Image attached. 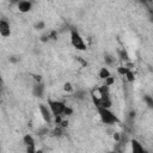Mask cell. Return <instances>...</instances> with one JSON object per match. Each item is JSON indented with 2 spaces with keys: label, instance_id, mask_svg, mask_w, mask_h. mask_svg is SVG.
<instances>
[{
  "label": "cell",
  "instance_id": "obj_1",
  "mask_svg": "<svg viewBox=\"0 0 153 153\" xmlns=\"http://www.w3.org/2000/svg\"><path fill=\"white\" fill-rule=\"evenodd\" d=\"M96 108H97L99 118H100L103 124H105V126H114V124L120 123V118L110 109L103 108V106H96Z\"/></svg>",
  "mask_w": 153,
  "mask_h": 153
},
{
  "label": "cell",
  "instance_id": "obj_2",
  "mask_svg": "<svg viewBox=\"0 0 153 153\" xmlns=\"http://www.w3.org/2000/svg\"><path fill=\"white\" fill-rule=\"evenodd\" d=\"M71 44L76 49V50H80V51H84L87 49V45L82 38V36L79 33V31H76L75 29H72L71 30Z\"/></svg>",
  "mask_w": 153,
  "mask_h": 153
},
{
  "label": "cell",
  "instance_id": "obj_3",
  "mask_svg": "<svg viewBox=\"0 0 153 153\" xmlns=\"http://www.w3.org/2000/svg\"><path fill=\"white\" fill-rule=\"evenodd\" d=\"M48 106L51 110L53 116H65V111L67 109L68 105H66L61 100H48Z\"/></svg>",
  "mask_w": 153,
  "mask_h": 153
},
{
  "label": "cell",
  "instance_id": "obj_4",
  "mask_svg": "<svg viewBox=\"0 0 153 153\" xmlns=\"http://www.w3.org/2000/svg\"><path fill=\"white\" fill-rule=\"evenodd\" d=\"M38 110H39V114H41L43 121H44L47 124H50V123L53 122V117H54L53 114H51L50 108H49L48 105H45V104H39V105H38Z\"/></svg>",
  "mask_w": 153,
  "mask_h": 153
},
{
  "label": "cell",
  "instance_id": "obj_5",
  "mask_svg": "<svg viewBox=\"0 0 153 153\" xmlns=\"http://www.w3.org/2000/svg\"><path fill=\"white\" fill-rule=\"evenodd\" d=\"M130 151L131 153H148L147 149L142 146V143L136 139L130 140Z\"/></svg>",
  "mask_w": 153,
  "mask_h": 153
},
{
  "label": "cell",
  "instance_id": "obj_6",
  "mask_svg": "<svg viewBox=\"0 0 153 153\" xmlns=\"http://www.w3.org/2000/svg\"><path fill=\"white\" fill-rule=\"evenodd\" d=\"M0 35L5 38L11 35V25L6 19L0 20Z\"/></svg>",
  "mask_w": 153,
  "mask_h": 153
},
{
  "label": "cell",
  "instance_id": "obj_7",
  "mask_svg": "<svg viewBox=\"0 0 153 153\" xmlns=\"http://www.w3.org/2000/svg\"><path fill=\"white\" fill-rule=\"evenodd\" d=\"M17 8L19 10V12L22 13H27L32 10V2L27 1V0H22L17 2Z\"/></svg>",
  "mask_w": 153,
  "mask_h": 153
},
{
  "label": "cell",
  "instance_id": "obj_8",
  "mask_svg": "<svg viewBox=\"0 0 153 153\" xmlns=\"http://www.w3.org/2000/svg\"><path fill=\"white\" fill-rule=\"evenodd\" d=\"M44 85L42 82H35L32 86V94L37 98H42L44 96Z\"/></svg>",
  "mask_w": 153,
  "mask_h": 153
},
{
  "label": "cell",
  "instance_id": "obj_9",
  "mask_svg": "<svg viewBox=\"0 0 153 153\" xmlns=\"http://www.w3.org/2000/svg\"><path fill=\"white\" fill-rule=\"evenodd\" d=\"M23 142H24V145H25L26 147H29V146H36L35 139H33V136H32L31 134H25V135L23 136Z\"/></svg>",
  "mask_w": 153,
  "mask_h": 153
},
{
  "label": "cell",
  "instance_id": "obj_10",
  "mask_svg": "<svg viewBox=\"0 0 153 153\" xmlns=\"http://www.w3.org/2000/svg\"><path fill=\"white\" fill-rule=\"evenodd\" d=\"M111 74H110V71L106 68V67H102L99 69V78L103 79V80H106L108 78H110Z\"/></svg>",
  "mask_w": 153,
  "mask_h": 153
},
{
  "label": "cell",
  "instance_id": "obj_11",
  "mask_svg": "<svg viewBox=\"0 0 153 153\" xmlns=\"http://www.w3.org/2000/svg\"><path fill=\"white\" fill-rule=\"evenodd\" d=\"M74 98L78 100H82L86 98V92L84 90H78L76 92H74Z\"/></svg>",
  "mask_w": 153,
  "mask_h": 153
},
{
  "label": "cell",
  "instance_id": "obj_12",
  "mask_svg": "<svg viewBox=\"0 0 153 153\" xmlns=\"http://www.w3.org/2000/svg\"><path fill=\"white\" fill-rule=\"evenodd\" d=\"M143 100H145L146 105H147L151 110H153V97H152V96L146 94V96H143Z\"/></svg>",
  "mask_w": 153,
  "mask_h": 153
},
{
  "label": "cell",
  "instance_id": "obj_13",
  "mask_svg": "<svg viewBox=\"0 0 153 153\" xmlns=\"http://www.w3.org/2000/svg\"><path fill=\"white\" fill-rule=\"evenodd\" d=\"M129 69H130L129 67H118V68H117V72H118V74H121V75L124 76V75L128 73Z\"/></svg>",
  "mask_w": 153,
  "mask_h": 153
},
{
  "label": "cell",
  "instance_id": "obj_14",
  "mask_svg": "<svg viewBox=\"0 0 153 153\" xmlns=\"http://www.w3.org/2000/svg\"><path fill=\"white\" fill-rule=\"evenodd\" d=\"M124 76H126V79H127V80H128L129 82H131V81H134V80H135V76H134V73H133V72H131L130 69L128 71V73H127V74H126Z\"/></svg>",
  "mask_w": 153,
  "mask_h": 153
},
{
  "label": "cell",
  "instance_id": "obj_15",
  "mask_svg": "<svg viewBox=\"0 0 153 153\" xmlns=\"http://www.w3.org/2000/svg\"><path fill=\"white\" fill-rule=\"evenodd\" d=\"M44 27H45V23L42 22V20H39V22H37V23L35 24V29H36V30H43Z\"/></svg>",
  "mask_w": 153,
  "mask_h": 153
},
{
  "label": "cell",
  "instance_id": "obj_16",
  "mask_svg": "<svg viewBox=\"0 0 153 153\" xmlns=\"http://www.w3.org/2000/svg\"><path fill=\"white\" fill-rule=\"evenodd\" d=\"M104 61H105V65H106V66H111V65L114 63V57L110 56V55H106V56L104 57Z\"/></svg>",
  "mask_w": 153,
  "mask_h": 153
},
{
  "label": "cell",
  "instance_id": "obj_17",
  "mask_svg": "<svg viewBox=\"0 0 153 153\" xmlns=\"http://www.w3.org/2000/svg\"><path fill=\"white\" fill-rule=\"evenodd\" d=\"M63 90L66 91V92H73V86H72V84L71 82H65V85H63Z\"/></svg>",
  "mask_w": 153,
  "mask_h": 153
},
{
  "label": "cell",
  "instance_id": "obj_18",
  "mask_svg": "<svg viewBox=\"0 0 153 153\" xmlns=\"http://www.w3.org/2000/svg\"><path fill=\"white\" fill-rule=\"evenodd\" d=\"M114 82H115V78H114V76H110V78H108L106 80H104V85L108 86V87H110Z\"/></svg>",
  "mask_w": 153,
  "mask_h": 153
},
{
  "label": "cell",
  "instance_id": "obj_19",
  "mask_svg": "<svg viewBox=\"0 0 153 153\" xmlns=\"http://www.w3.org/2000/svg\"><path fill=\"white\" fill-rule=\"evenodd\" d=\"M36 151H37L36 146H29V147H26V153H36Z\"/></svg>",
  "mask_w": 153,
  "mask_h": 153
},
{
  "label": "cell",
  "instance_id": "obj_20",
  "mask_svg": "<svg viewBox=\"0 0 153 153\" xmlns=\"http://www.w3.org/2000/svg\"><path fill=\"white\" fill-rule=\"evenodd\" d=\"M114 140H115L116 142H120V141H121V134H120V133H115V135H114Z\"/></svg>",
  "mask_w": 153,
  "mask_h": 153
},
{
  "label": "cell",
  "instance_id": "obj_21",
  "mask_svg": "<svg viewBox=\"0 0 153 153\" xmlns=\"http://www.w3.org/2000/svg\"><path fill=\"white\" fill-rule=\"evenodd\" d=\"M33 79H35L36 82H42V78H41V75H33Z\"/></svg>",
  "mask_w": 153,
  "mask_h": 153
},
{
  "label": "cell",
  "instance_id": "obj_22",
  "mask_svg": "<svg viewBox=\"0 0 153 153\" xmlns=\"http://www.w3.org/2000/svg\"><path fill=\"white\" fill-rule=\"evenodd\" d=\"M121 56H122V59L128 60V55H127V53H126L124 50H122V51H121Z\"/></svg>",
  "mask_w": 153,
  "mask_h": 153
},
{
  "label": "cell",
  "instance_id": "obj_23",
  "mask_svg": "<svg viewBox=\"0 0 153 153\" xmlns=\"http://www.w3.org/2000/svg\"><path fill=\"white\" fill-rule=\"evenodd\" d=\"M36 153H43V151H41V149H37V151H36Z\"/></svg>",
  "mask_w": 153,
  "mask_h": 153
}]
</instances>
